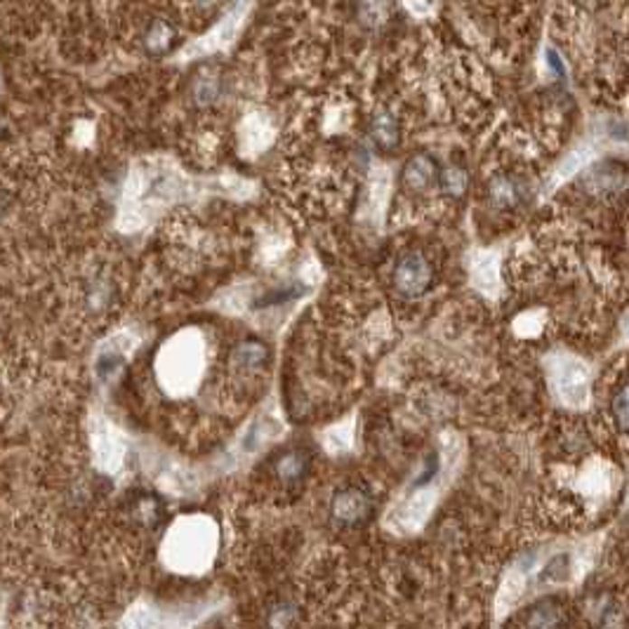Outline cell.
Wrapping results in <instances>:
<instances>
[{
    "instance_id": "cell-1",
    "label": "cell",
    "mask_w": 629,
    "mask_h": 629,
    "mask_svg": "<svg viewBox=\"0 0 629 629\" xmlns=\"http://www.w3.org/2000/svg\"><path fill=\"white\" fill-rule=\"evenodd\" d=\"M551 387L557 391L559 401L566 406H587L589 396H592L587 366L576 356H557L551 361Z\"/></svg>"
},
{
    "instance_id": "cell-2",
    "label": "cell",
    "mask_w": 629,
    "mask_h": 629,
    "mask_svg": "<svg viewBox=\"0 0 629 629\" xmlns=\"http://www.w3.org/2000/svg\"><path fill=\"white\" fill-rule=\"evenodd\" d=\"M434 281V267L422 252H403L394 264V288L406 297H419Z\"/></svg>"
},
{
    "instance_id": "cell-3",
    "label": "cell",
    "mask_w": 629,
    "mask_h": 629,
    "mask_svg": "<svg viewBox=\"0 0 629 629\" xmlns=\"http://www.w3.org/2000/svg\"><path fill=\"white\" fill-rule=\"evenodd\" d=\"M182 41L180 26L177 22H173L170 17H151L146 22H142L137 33V45L142 48V52L149 54V57H163L168 54L170 50L177 48V42Z\"/></svg>"
},
{
    "instance_id": "cell-4",
    "label": "cell",
    "mask_w": 629,
    "mask_h": 629,
    "mask_svg": "<svg viewBox=\"0 0 629 629\" xmlns=\"http://www.w3.org/2000/svg\"><path fill=\"white\" fill-rule=\"evenodd\" d=\"M330 514L340 526H361L366 523L372 514V500L363 488L359 485H347L337 491V495L333 498L330 504Z\"/></svg>"
},
{
    "instance_id": "cell-5",
    "label": "cell",
    "mask_w": 629,
    "mask_h": 629,
    "mask_svg": "<svg viewBox=\"0 0 629 629\" xmlns=\"http://www.w3.org/2000/svg\"><path fill=\"white\" fill-rule=\"evenodd\" d=\"M438 174L441 173H438L434 158L419 154V156H413L406 163V168H403V184L410 192H425L432 184H438Z\"/></svg>"
},
{
    "instance_id": "cell-6",
    "label": "cell",
    "mask_w": 629,
    "mask_h": 629,
    "mask_svg": "<svg viewBox=\"0 0 629 629\" xmlns=\"http://www.w3.org/2000/svg\"><path fill=\"white\" fill-rule=\"evenodd\" d=\"M488 193H491L493 205H498V208H516L523 201L521 184L514 177H507V174L493 177Z\"/></svg>"
},
{
    "instance_id": "cell-7",
    "label": "cell",
    "mask_w": 629,
    "mask_h": 629,
    "mask_svg": "<svg viewBox=\"0 0 629 629\" xmlns=\"http://www.w3.org/2000/svg\"><path fill=\"white\" fill-rule=\"evenodd\" d=\"M372 139L384 151L394 149L399 145V120L390 111H382V114L375 116V120H372Z\"/></svg>"
},
{
    "instance_id": "cell-8",
    "label": "cell",
    "mask_w": 629,
    "mask_h": 629,
    "mask_svg": "<svg viewBox=\"0 0 629 629\" xmlns=\"http://www.w3.org/2000/svg\"><path fill=\"white\" fill-rule=\"evenodd\" d=\"M467 173L460 165H448L446 170H441L438 174V186L446 196H462L467 192Z\"/></svg>"
},
{
    "instance_id": "cell-9",
    "label": "cell",
    "mask_w": 629,
    "mask_h": 629,
    "mask_svg": "<svg viewBox=\"0 0 629 629\" xmlns=\"http://www.w3.org/2000/svg\"><path fill=\"white\" fill-rule=\"evenodd\" d=\"M306 467H309V457H306V453H302V450H293V453H288V455L281 457V462H278V476L288 481H297L305 476Z\"/></svg>"
},
{
    "instance_id": "cell-10",
    "label": "cell",
    "mask_w": 629,
    "mask_h": 629,
    "mask_svg": "<svg viewBox=\"0 0 629 629\" xmlns=\"http://www.w3.org/2000/svg\"><path fill=\"white\" fill-rule=\"evenodd\" d=\"M564 617H561V611L551 601H542L533 608L530 617H528V624L533 627H551V624H561Z\"/></svg>"
},
{
    "instance_id": "cell-11",
    "label": "cell",
    "mask_w": 629,
    "mask_h": 629,
    "mask_svg": "<svg viewBox=\"0 0 629 629\" xmlns=\"http://www.w3.org/2000/svg\"><path fill=\"white\" fill-rule=\"evenodd\" d=\"M611 413L615 425L629 434V382L623 384L620 390L615 391L611 401Z\"/></svg>"
},
{
    "instance_id": "cell-12",
    "label": "cell",
    "mask_w": 629,
    "mask_h": 629,
    "mask_svg": "<svg viewBox=\"0 0 629 629\" xmlns=\"http://www.w3.org/2000/svg\"><path fill=\"white\" fill-rule=\"evenodd\" d=\"M624 335H627V340H629V318H627V324H624Z\"/></svg>"
}]
</instances>
